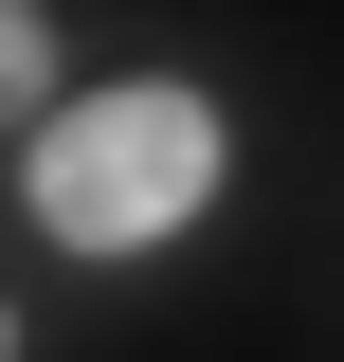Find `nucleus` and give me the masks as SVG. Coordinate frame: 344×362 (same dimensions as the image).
<instances>
[{"mask_svg":"<svg viewBox=\"0 0 344 362\" xmlns=\"http://www.w3.org/2000/svg\"><path fill=\"white\" fill-rule=\"evenodd\" d=\"M217 199V109L200 90H109V109H55L37 127V218L73 254H145Z\"/></svg>","mask_w":344,"mask_h":362,"instance_id":"obj_1","label":"nucleus"},{"mask_svg":"<svg viewBox=\"0 0 344 362\" xmlns=\"http://www.w3.org/2000/svg\"><path fill=\"white\" fill-rule=\"evenodd\" d=\"M37 90H55V18H37V0H0V109H37Z\"/></svg>","mask_w":344,"mask_h":362,"instance_id":"obj_2","label":"nucleus"}]
</instances>
